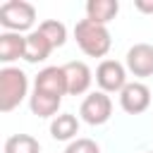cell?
I'll list each match as a JSON object with an SVG mask.
<instances>
[{"label": "cell", "instance_id": "1", "mask_svg": "<svg viewBox=\"0 0 153 153\" xmlns=\"http://www.w3.org/2000/svg\"><path fill=\"white\" fill-rule=\"evenodd\" d=\"M74 38H76V45L81 48V53L88 55V57H103V55H108V50L112 45L108 26L96 24L91 19H79L76 22Z\"/></svg>", "mask_w": 153, "mask_h": 153}, {"label": "cell", "instance_id": "2", "mask_svg": "<svg viewBox=\"0 0 153 153\" xmlns=\"http://www.w3.org/2000/svg\"><path fill=\"white\" fill-rule=\"evenodd\" d=\"M29 93V79L19 67L0 69V112H12Z\"/></svg>", "mask_w": 153, "mask_h": 153}, {"label": "cell", "instance_id": "3", "mask_svg": "<svg viewBox=\"0 0 153 153\" xmlns=\"http://www.w3.org/2000/svg\"><path fill=\"white\" fill-rule=\"evenodd\" d=\"M36 22V7L26 0H7L0 5V24L7 31H29Z\"/></svg>", "mask_w": 153, "mask_h": 153}, {"label": "cell", "instance_id": "4", "mask_svg": "<svg viewBox=\"0 0 153 153\" xmlns=\"http://www.w3.org/2000/svg\"><path fill=\"white\" fill-rule=\"evenodd\" d=\"M79 115H81V120H84L86 124H91V127L105 124V122L110 120V115H112V100H110V96L103 93V91L88 93V96L81 100Z\"/></svg>", "mask_w": 153, "mask_h": 153}, {"label": "cell", "instance_id": "5", "mask_svg": "<svg viewBox=\"0 0 153 153\" xmlns=\"http://www.w3.org/2000/svg\"><path fill=\"white\" fill-rule=\"evenodd\" d=\"M96 84L100 86L103 93H120L129 81H127V67L117 60H103L96 67Z\"/></svg>", "mask_w": 153, "mask_h": 153}, {"label": "cell", "instance_id": "6", "mask_svg": "<svg viewBox=\"0 0 153 153\" xmlns=\"http://www.w3.org/2000/svg\"><path fill=\"white\" fill-rule=\"evenodd\" d=\"M120 105L129 115H141L151 105V88L141 81H129L120 91Z\"/></svg>", "mask_w": 153, "mask_h": 153}, {"label": "cell", "instance_id": "7", "mask_svg": "<svg viewBox=\"0 0 153 153\" xmlns=\"http://www.w3.org/2000/svg\"><path fill=\"white\" fill-rule=\"evenodd\" d=\"M33 91L62 98L67 93V76L62 67H43L33 79Z\"/></svg>", "mask_w": 153, "mask_h": 153}, {"label": "cell", "instance_id": "8", "mask_svg": "<svg viewBox=\"0 0 153 153\" xmlns=\"http://www.w3.org/2000/svg\"><path fill=\"white\" fill-rule=\"evenodd\" d=\"M62 69H65V76H67V93L69 96H81V93H86L91 88L93 74H91L86 62L72 60V62L62 65Z\"/></svg>", "mask_w": 153, "mask_h": 153}, {"label": "cell", "instance_id": "9", "mask_svg": "<svg viewBox=\"0 0 153 153\" xmlns=\"http://www.w3.org/2000/svg\"><path fill=\"white\" fill-rule=\"evenodd\" d=\"M127 69L134 76H153V45L151 43H134L127 50Z\"/></svg>", "mask_w": 153, "mask_h": 153}, {"label": "cell", "instance_id": "10", "mask_svg": "<svg viewBox=\"0 0 153 153\" xmlns=\"http://www.w3.org/2000/svg\"><path fill=\"white\" fill-rule=\"evenodd\" d=\"M55 48H53V43L36 29V31H31L29 36H26V48H24V60L26 62H31V65H36V62H43L50 53H53Z\"/></svg>", "mask_w": 153, "mask_h": 153}, {"label": "cell", "instance_id": "11", "mask_svg": "<svg viewBox=\"0 0 153 153\" xmlns=\"http://www.w3.org/2000/svg\"><path fill=\"white\" fill-rule=\"evenodd\" d=\"M24 48H26V36L14 31L0 33V62H14L24 57Z\"/></svg>", "mask_w": 153, "mask_h": 153}, {"label": "cell", "instance_id": "12", "mask_svg": "<svg viewBox=\"0 0 153 153\" xmlns=\"http://www.w3.org/2000/svg\"><path fill=\"white\" fill-rule=\"evenodd\" d=\"M79 134V120L72 112H60L50 122V136L55 141H74Z\"/></svg>", "mask_w": 153, "mask_h": 153}, {"label": "cell", "instance_id": "13", "mask_svg": "<svg viewBox=\"0 0 153 153\" xmlns=\"http://www.w3.org/2000/svg\"><path fill=\"white\" fill-rule=\"evenodd\" d=\"M120 12V2L117 0H88L86 2V19L96 22V24H108L117 17Z\"/></svg>", "mask_w": 153, "mask_h": 153}, {"label": "cell", "instance_id": "14", "mask_svg": "<svg viewBox=\"0 0 153 153\" xmlns=\"http://www.w3.org/2000/svg\"><path fill=\"white\" fill-rule=\"evenodd\" d=\"M60 103H62V98L45 96V93H38V91H33L29 96V108L36 117H57Z\"/></svg>", "mask_w": 153, "mask_h": 153}, {"label": "cell", "instance_id": "15", "mask_svg": "<svg viewBox=\"0 0 153 153\" xmlns=\"http://www.w3.org/2000/svg\"><path fill=\"white\" fill-rule=\"evenodd\" d=\"M5 153H41V143L31 134H12L5 141Z\"/></svg>", "mask_w": 153, "mask_h": 153}, {"label": "cell", "instance_id": "16", "mask_svg": "<svg viewBox=\"0 0 153 153\" xmlns=\"http://www.w3.org/2000/svg\"><path fill=\"white\" fill-rule=\"evenodd\" d=\"M38 31L53 43V48H60V45H65V41H67V29H65V24L57 22V19H45V22L38 26Z\"/></svg>", "mask_w": 153, "mask_h": 153}, {"label": "cell", "instance_id": "17", "mask_svg": "<svg viewBox=\"0 0 153 153\" xmlns=\"http://www.w3.org/2000/svg\"><path fill=\"white\" fill-rule=\"evenodd\" d=\"M65 153H100V146H98L93 139L81 136V139L69 141V143H67V148H65Z\"/></svg>", "mask_w": 153, "mask_h": 153}, {"label": "cell", "instance_id": "18", "mask_svg": "<svg viewBox=\"0 0 153 153\" xmlns=\"http://www.w3.org/2000/svg\"><path fill=\"white\" fill-rule=\"evenodd\" d=\"M134 7L143 14H153V0H134Z\"/></svg>", "mask_w": 153, "mask_h": 153}, {"label": "cell", "instance_id": "19", "mask_svg": "<svg viewBox=\"0 0 153 153\" xmlns=\"http://www.w3.org/2000/svg\"><path fill=\"white\" fill-rule=\"evenodd\" d=\"M148 153H153V151H148Z\"/></svg>", "mask_w": 153, "mask_h": 153}]
</instances>
